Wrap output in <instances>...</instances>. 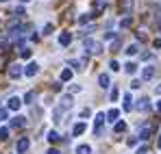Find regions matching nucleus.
I'll use <instances>...</instances> for the list:
<instances>
[{
    "label": "nucleus",
    "instance_id": "obj_1",
    "mask_svg": "<svg viewBox=\"0 0 161 154\" xmlns=\"http://www.w3.org/2000/svg\"><path fill=\"white\" fill-rule=\"evenodd\" d=\"M83 46H85V52H89V54H100L103 52V44L96 41V39H92V37H87L83 41Z\"/></svg>",
    "mask_w": 161,
    "mask_h": 154
},
{
    "label": "nucleus",
    "instance_id": "obj_2",
    "mask_svg": "<svg viewBox=\"0 0 161 154\" xmlns=\"http://www.w3.org/2000/svg\"><path fill=\"white\" fill-rule=\"evenodd\" d=\"M103 124H105V113H96V119H94V135L96 137L103 135Z\"/></svg>",
    "mask_w": 161,
    "mask_h": 154
},
{
    "label": "nucleus",
    "instance_id": "obj_3",
    "mask_svg": "<svg viewBox=\"0 0 161 154\" xmlns=\"http://www.w3.org/2000/svg\"><path fill=\"white\" fill-rule=\"evenodd\" d=\"M28 146H31L28 137H22V139H18V143H15V152H18V154H24V152L28 150Z\"/></svg>",
    "mask_w": 161,
    "mask_h": 154
},
{
    "label": "nucleus",
    "instance_id": "obj_4",
    "mask_svg": "<svg viewBox=\"0 0 161 154\" xmlns=\"http://www.w3.org/2000/svg\"><path fill=\"white\" fill-rule=\"evenodd\" d=\"M22 74H24L22 65H18V63H15V65H11V67H9V78H11V80H18Z\"/></svg>",
    "mask_w": 161,
    "mask_h": 154
},
{
    "label": "nucleus",
    "instance_id": "obj_5",
    "mask_svg": "<svg viewBox=\"0 0 161 154\" xmlns=\"http://www.w3.org/2000/svg\"><path fill=\"white\" fill-rule=\"evenodd\" d=\"M37 72H39V63H35V61H31V63L26 65V70H24V74H26L28 78H33Z\"/></svg>",
    "mask_w": 161,
    "mask_h": 154
},
{
    "label": "nucleus",
    "instance_id": "obj_6",
    "mask_svg": "<svg viewBox=\"0 0 161 154\" xmlns=\"http://www.w3.org/2000/svg\"><path fill=\"white\" fill-rule=\"evenodd\" d=\"M155 74H157V70H155L153 65H148V67H144V70H142V78H144V80H153Z\"/></svg>",
    "mask_w": 161,
    "mask_h": 154
},
{
    "label": "nucleus",
    "instance_id": "obj_7",
    "mask_svg": "<svg viewBox=\"0 0 161 154\" xmlns=\"http://www.w3.org/2000/svg\"><path fill=\"white\" fill-rule=\"evenodd\" d=\"M22 104H24V100H22V98H18V96H13V98H9V104H7V106H9L11 111H18V109H20Z\"/></svg>",
    "mask_w": 161,
    "mask_h": 154
},
{
    "label": "nucleus",
    "instance_id": "obj_8",
    "mask_svg": "<svg viewBox=\"0 0 161 154\" xmlns=\"http://www.w3.org/2000/svg\"><path fill=\"white\" fill-rule=\"evenodd\" d=\"M59 44L61 46H70L72 44V33H61L59 35Z\"/></svg>",
    "mask_w": 161,
    "mask_h": 154
},
{
    "label": "nucleus",
    "instance_id": "obj_9",
    "mask_svg": "<svg viewBox=\"0 0 161 154\" xmlns=\"http://www.w3.org/2000/svg\"><path fill=\"white\" fill-rule=\"evenodd\" d=\"M87 130V126H85V122H79V124H74V128H72V135L74 137H79V135H83Z\"/></svg>",
    "mask_w": 161,
    "mask_h": 154
},
{
    "label": "nucleus",
    "instance_id": "obj_10",
    "mask_svg": "<svg viewBox=\"0 0 161 154\" xmlns=\"http://www.w3.org/2000/svg\"><path fill=\"white\" fill-rule=\"evenodd\" d=\"M72 104H74V98L72 96H63L61 98V109L65 111V109H72Z\"/></svg>",
    "mask_w": 161,
    "mask_h": 154
},
{
    "label": "nucleus",
    "instance_id": "obj_11",
    "mask_svg": "<svg viewBox=\"0 0 161 154\" xmlns=\"http://www.w3.org/2000/svg\"><path fill=\"white\" fill-rule=\"evenodd\" d=\"M24 124H26V122H24V117H22V115H15V117L11 119V128H22Z\"/></svg>",
    "mask_w": 161,
    "mask_h": 154
},
{
    "label": "nucleus",
    "instance_id": "obj_12",
    "mask_svg": "<svg viewBox=\"0 0 161 154\" xmlns=\"http://www.w3.org/2000/svg\"><path fill=\"white\" fill-rule=\"evenodd\" d=\"M150 135H153V128H150V126H144V128L139 130V139H142V141H146Z\"/></svg>",
    "mask_w": 161,
    "mask_h": 154
},
{
    "label": "nucleus",
    "instance_id": "obj_13",
    "mask_svg": "<svg viewBox=\"0 0 161 154\" xmlns=\"http://www.w3.org/2000/svg\"><path fill=\"white\" fill-rule=\"evenodd\" d=\"M118 117H120V111L118 109H109V113H107L109 122H118Z\"/></svg>",
    "mask_w": 161,
    "mask_h": 154
},
{
    "label": "nucleus",
    "instance_id": "obj_14",
    "mask_svg": "<svg viewBox=\"0 0 161 154\" xmlns=\"http://www.w3.org/2000/svg\"><path fill=\"white\" fill-rule=\"evenodd\" d=\"M133 109V98L131 93H124V111H131Z\"/></svg>",
    "mask_w": 161,
    "mask_h": 154
},
{
    "label": "nucleus",
    "instance_id": "obj_15",
    "mask_svg": "<svg viewBox=\"0 0 161 154\" xmlns=\"http://www.w3.org/2000/svg\"><path fill=\"white\" fill-rule=\"evenodd\" d=\"M126 54H129V56H133V54H137V52H139V46H137V44H131V46H126Z\"/></svg>",
    "mask_w": 161,
    "mask_h": 154
},
{
    "label": "nucleus",
    "instance_id": "obj_16",
    "mask_svg": "<svg viewBox=\"0 0 161 154\" xmlns=\"http://www.w3.org/2000/svg\"><path fill=\"white\" fill-rule=\"evenodd\" d=\"M46 139H48V141H50V143H57V141H59V139H61V137H59V132H57V130H50V132H48V137H46Z\"/></svg>",
    "mask_w": 161,
    "mask_h": 154
},
{
    "label": "nucleus",
    "instance_id": "obj_17",
    "mask_svg": "<svg viewBox=\"0 0 161 154\" xmlns=\"http://www.w3.org/2000/svg\"><path fill=\"white\" fill-rule=\"evenodd\" d=\"M98 82H100L103 89H107V87H109V76H107V74H100V76H98Z\"/></svg>",
    "mask_w": 161,
    "mask_h": 154
},
{
    "label": "nucleus",
    "instance_id": "obj_18",
    "mask_svg": "<svg viewBox=\"0 0 161 154\" xmlns=\"http://www.w3.org/2000/svg\"><path fill=\"white\" fill-rule=\"evenodd\" d=\"M76 154H92V148H89L87 143H83V146L76 148Z\"/></svg>",
    "mask_w": 161,
    "mask_h": 154
},
{
    "label": "nucleus",
    "instance_id": "obj_19",
    "mask_svg": "<svg viewBox=\"0 0 161 154\" xmlns=\"http://www.w3.org/2000/svg\"><path fill=\"white\" fill-rule=\"evenodd\" d=\"M124 72H126V74H135V72H137V65H135V63H131V61H129V63H126V65H124Z\"/></svg>",
    "mask_w": 161,
    "mask_h": 154
},
{
    "label": "nucleus",
    "instance_id": "obj_20",
    "mask_svg": "<svg viewBox=\"0 0 161 154\" xmlns=\"http://www.w3.org/2000/svg\"><path fill=\"white\" fill-rule=\"evenodd\" d=\"M113 130H115V132H124V130H126V122H115Z\"/></svg>",
    "mask_w": 161,
    "mask_h": 154
},
{
    "label": "nucleus",
    "instance_id": "obj_21",
    "mask_svg": "<svg viewBox=\"0 0 161 154\" xmlns=\"http://www.w3.org/2000/svg\"><path fill=\"white\" fill-rule=\"evenodd\" d=\"M20 56H22V59H31V48L22 46V48H20Z\"/></svg>",
    "mask_w": 161,
    "mask_h": 154
},
{
    "label": "nucleus",
    "instance_id": "obj_22",
    "mask_svg": "<svg viewBox=\"0 0 161 154\" xmlns=\"http://www.w3.org/2000/svg\"><path fill=\"white\" fill-rule=\"evenodd\" d=\"M137 109H139V111H148V109H150V104H148V100L144 98V100H139V104H137Z\"/></svg>",
    "mask_w": 161,
    "mask_h": 154
},
{
    "label": "nucleus",
    "instance_id": "obj_23",
    "mask_svg": "<svg viewBox=\"0 0 161 154\" xmlns=\"http://www.w3.org/2000/svg\"><path fill=\"white\" fill-rule=\"evenodd\" d=\"M7 139H9V128L2 126V128H0V141H7Z\"/></svg>",
    "mask_w": 161,
    "mask_h": 154
},
{
    "label": "nucleus",
    "instance_id": "obj_24",
    "mask_svg": "<svg viewBox=\"0 0 161 154\" xmlns=\"http://www.w3.org/2000/svg\"><path fill=\"white\" fill-rule=\"evenodd\" d=\"M61 80L65 82V80H72V70H63L61 72Z\"/></svg>",
    "mask_w": 161,
    "mask_h": 154
},
{
    "label": "nucleus",
    "instance_id": "obj_25",
    "mask_svg": "<svg viewBox=\"0 0 161 154\" xmlns=\"http://www.w3.org/2000/svg\"><path fill=\"white\" fill-rule=\"evenodd\" d=\"M118 96H120V89H118V87H113V89H111V93H109L111 102H115V100H118Z\"/></svg>",
    "mask_w": 161,
    "mask_h": 154
},
{
    "label": "nucleus",
    "instance_id": "obj_26",
    "mask_svg": "<svg viewBox=\"0 0 161 154\" xmlns=\"http://www.w3.org/2000/svg\"><path fill=\"white\" fill-rule=\"evenodd\" d=\"M33 100H35V91H28L26 96H24V104H31Z\"/></svg>",
    "mask_w": 161,
    "mask_h": 154
},
{
    "label": "nucleus",
    "instance_id": "obj_27",
    "mask_svg": "<svg viewBox=\"0 0 161 154\" xmlns=\"http://www.w3.org/2000/svg\"><path fill=\"white\" fill-rule=\"evenodd\" d=\"M92 18H94V15H89V13H85V15H80V18H79V24H87V22H89Z\"/></svg>",
    "mask_w": 161,
    "mask_h": 154
},
{
    "label": "nucleus",
    "instance_id": "obj_28",
    "mask_svg": "<svg viewBox=\"0 0 161 154\" xmlns=\"http://www.w3.org/2000/svg\"><path fill=\"white\" fill-rule=\"evenodd\" d=\"M53 30H54V24H50V22H48V24L44 26V35H50Z\"/></svg>",
    "mask_w": 161,
    "mask_h": 154
},
{
    "label": "nucleus",
    "instance_id": "obj_29",
    "mask_svg": "<svg viewBox=\"0 0 161 154\" xmlns=\"http://www.w3.org/2000/svg\"><path fill=\"white\" fill-rule=\"evenodd\" d=\"M109 67H111L113 72H118V70H120V63H118V61H111V63H109Z\"/></svg>",
    "mask_w": 161,
    "mask_h": 154
},
{
    "label": "nucleus",
    "instance_id": "obj_30",
    "mask_svg": "<svg viewBox=\"0 0 161 154\" xmlns=\"http://www.w3.org/2000/svg\"><path fill=\"white\" fill-rule=\"evenodd\" d=\"M70 65H72L74 70H80V65H83V61H70Z\"/></svg>",
    "mask_w": 161,
    "mask_h": 154
},
{
    "label": "nucleus",
    "instance_id": "obj_31",
    "mask_svg": "<svg viewBox=\"0 0 161 154\" xmlns=\"http://www.w3.org/2000/svg\"><path fill=\"white\" fill-rule=\"evenodd\" d=\"M120 26H122V28H126V26H131V18H124V20L120 22Z\"/></svg>",
    "mask_w": 161,
    "mask_h": 154
},
{
    "label": "nucleus",
    "instance_id": "obj_32",
    "mask_svg": "<svg viewBox=\"0 0 161 154\" xmlns=\"http://www.w3.org/2000/svg\"><path fill=\"white\" fill-rule=\"evenodd\" d=\"M139 87H142V82H139V80H133V82H131V89H139Z\"/></svg>",
    "mask_w": 161,
    "mask_h": 154
},
{
    "label": "nucleus",
    "instance_id": "obj_33",
    "mask_svg": "<svg viewBox=\"0 0 161 154\" xmlns=\"http://www.w3.org/2000/svg\"><path fill=\"white\" fill-rule=\"evenodd\" d=\"M146 152H148V148H146V146H142V148H137V152H135V154H146Z\"/></svg>",
    "mask_w": 161,
    "mask_h": 154
},
{
    "label": "nucleus",
    "instance_id": "obj_34",
    "mask_svg": "<svg viewBox=\"0 0 161 154\" xmlns=\"http://www.w3.org/2000/svg\"><path fill=\"white\" fill-rule=\"evenodd\" d=\"M80 117H89V109H83L80 111Z\"/></svg>",
    "mask_w": 161,
    "mask_h": 154
},
{
    "label": "nucleus",
    "instance_id": "obj_35",
    "mask_svg": "<svg viewBox=\"0 0 161 154\" xmlns=\"http://www.w3.org/2000/svg\"><path fill=\"white\" fill-rule=\"evenodd\" d=\"M0 119H7V109H0Z\"/></svg>",
    "mask_w": 161,
    "mask_h": 154
},
{
    "label": "nucleus",
    "instance_id": "obj_36",
    "mask_svg": "<svg viewBox=\"0 0 161 154\" xmlns=\"http://www.w3.org/2000/svg\"><path fill=\"white\" fill-rule=\"evenodd\" d=\"M126 143H129V146H137V139H135V137H131V139H129Z\"/></svg>",
    "mask_w": 161,
    "mask_h": 154
},
{
    "label": "nucleus",
    "instance_id": "obj_37",
    "mask_svg": "<svg viewBox=\"0 0 161 154\" xmlns=\"http://www.w3.org/2000/svg\"><path fill=\"white\" fill-rule=\"evenodd\" d=\"M153 46H155V48H161V39H155V41H153Z\"/></svg>",
    "mask_w": 161,
    "mask_h": 154
},
{
    "label": "nucleus",
    "instance_id": "obj_38",
    "mask_svg": "<svg viewBox=\"0 0 161 154\" xmlns=\"http://www.w3.org/2000/svg\"><path fill=\"white\" fill-rule=\"evenodd\" d=\"M46 154H61V152H59V150H54V148H50V150H48Z\"/></svg>",
    "mask_w": 161,
    "mask_h": 154
},
{
    "label": "nucleus",
    "instance_id": "obj_39",
    "mask_svg": "<svg viewBox=\"0 0 161 154\" xmlns=\"http://www.w3.org/2000/svg\"><path fill=\"white\" fill-rule=\"evenodd\" d=\"M157 111L161 113V100H157Z\"/></svg>",
    "mask_w": 161,
    "mask_h": 154
},
{
    "label": "nucleus",
    "instance_id": "obj_40",
    "mask_svg": "<svg viewBox=\"0 0 161 154\" xmlns=\"http://www.w3.org/2000/svg\"><path fill=\"white\" fill-rule=\"evenodd\" d=\"M157 93H159V96H161V85H159V87H157Z\"/></svg>",
    "mask_w": 161,
    "mask_h": 154
},
{
    "label": "nucleus",
    "instance_id": "obj_41",
    "mask_svg": "<svg viewBox=\"0 0 161 154\" xmlns=\"http://www.w3.org/2000/svg\"><path fill=\"white\" fill-rule=\"evenodd\" d=\"M157 146H159V148H161V135H159V141H157Z\"/></svg>",
    "mask_w": 161,
    "mask_h": 154
},
{
    "label": "nucleus",
    "instance_id": "obj_42",
    "mask_svg": "<svg viewBox=\"0 0 161 154\" xmlns=\"http://www.w3.org/2000/svg\"><path fill=\"white\" fill-rule=\"evenodd\" d=\"M0 2H9V0H0Z\"/></svg>",
    "mask_w": 161,
    "mask_h": 154
},
{
    "label": "nucleus",
    "instance_id": "obj_43",
    "mask_svg": "<svg viewBox=\"0 0 161 154\" xmlns=\"http://www.w3.org/2000/svg\"><path fill=\"white\" fill-rule=\"evenodd\" d=\"M22 2H28V0H22Z\"/></svg>",
    "mask_w": 161,
    "mask_h": 154
},
{
    "label": "nucleus",
    "instance_id": "obj_44",
    "mask_svg": "<svg viewBox=\"0 0 161 154\" xmlns=\"http://www.w3.org/2000/svg\"><path fill=\"white\" fill-rule=\"evenodd\" d=\"M159 30H161V26H159Z\"/></svg>",
    "mask_w": 161,
    "mask_h": 154
}]
</instances>
